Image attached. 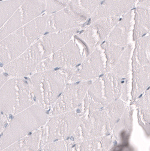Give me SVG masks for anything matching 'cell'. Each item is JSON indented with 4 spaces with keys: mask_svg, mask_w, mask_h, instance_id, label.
Wrapping results in <instances>:
<instances>
[{
    "mask_svg": "<svg viewBox=\"0 0 150 151\" xmlns=\"http://www.w3.org/2000/svg\"><path fill=\"white\" fill-rule=\"evenodd\" d=\"M46 118L44 111L37 106H33L15 116L0 134V150H4L30 131L43 125Z\"/></svg>",
    "mask_w": 150,
    "mask_h": 151,
    "instance_id": "6da1fadb",
    "label": "cell"
},
{
    "mask_svg": "<svg viewBox=\"0 0 150 151\" xmlns=\"http://www.w3.org/2000/svg\"><path fill=\"white\" fill-rule=\"evenodd\" d=\"M29 87L24 80H8L0 88V114H16L31 105Z\"/></svg>",
    "mask_w": 150,
    "mask_h": 151,
    "instance_id": "7a4b0ae2",
    "label": "cell"
},
{
    "mask_svg": "<svg viewBox=\"0 0 150 151\" xmlns=\"http://www.w3.org/2000/svg\"><path fill=\"white\" fill-rule=\"evenodd\" d=\"M46 11V0H24L10 19L0 30V40Z\"/></svg>",
    "mask_w": 150,
    "mask_h": 151,
    "instance_id": "3957f363",
    "label": "cell"
},
{
    "mask_svg": "<svg viewBox=\"0 0 150 151\" xmlns=\"http://www.w3.org/2000/svg\"><path fill=\"white\" fill-rule=\"evenodd\" d=\"M43 60V51L39 40L18 57L4 66L3 69L9 76L22 77L32 72Z\"/></svg>",
    "mask_w": 150,
    "mask_h": 151,
    "instance_id": "277c9868",
    "label": "cell"
},
{
    "mask_svg": "<svg viewBox=\"0 0 150 151\" xmlns=\"http://www.w3.org/2000/svg\"><path fill=\"white\" fill-rule=\"evenodd\" d=\"M61 76L54 70L37 73L33 77V84L36 98L42 103L51 104L62 90Z\"/></svg>",
    "mask_w": 150,
    "mask_h": 151,
    "instance_id": "5b68a950",
    "label": "cell"
},
{
    "mask_svg": "<svg viewBox=\"0 0 150 151\" xmlns=\"http://www.w3.org/2000/svg\"><path fill=\"white\" fill-rule=\"evenodd\" d=\"M31 45L22 27L0 40V67L18 57Z\"/></svg>",
    "mask_w": 150,
    "mask_h": 151,
    "instance_id": "8992f818",
    "label": "cell"
},
{
    "mask_svg": "<svg viewBox=\"0 0 150 151\" xmlns=\"http://www.w3.org/2000/svg\"><path fill=\"white\" fill-rule=\"evenodd\" d=\"M81 54L77 45L69 41L63 47L52 54L40 63L37 70L51 69L67 66H73L81 61Z\"/></svg>",
    "mask_w": 150,
    "mask_h": 151,
    "instance_id": "52a82bcc",
    "label": "cell"
},
{
    "mask_svg": "<svg viewBox=\"0 0 150 151\" xmlns=\"http://www.w3.org/2000/svg\"><path fill=\"white\" fill-rule=\"evenodd\" d=\"M136 3V0H102L89 22L105 17H121L133 10Z\"/></svg>",
    "mask_w": 150,
    "mask_h": 151,
    "instance_id": "ba28073f",
    "label": "cell"
},
{
    "mask_svg": "<svg viewBox=\"0 0 150 151\" xmlns=\"http://www.w3.org/2000/svg\"><path fill=\"white\" fill-rule=\"evenodd\" d=\"M83 22L66 7L57 12L48 14L46 34L74 29Z\"/></svg>",
    "mask_w": 150,
    "mask_h": 151,
    "instance_id": "9c48e42d",
    "label": "cell"
},
{
    "mask_svg": "<svg viewBox=\"0 0 150 151\" xmlns=\"http://www.w3.org/2000/svg\"><path fill=\"white\" fill-rule=\"evenodd\" d=\"M91 26L96 31L97 36H99L100 41L106 38L110 33L111 29L114 24L112 20L109 18H102L98 19L93 22ZM94 32L91 27L86 29L80 35V39H82L89 47V50H92L97 45V40L96 36L93 35Z\"/></svg>",
    "mask_w": 150,
    "mask_h": 151,
    "instance_id": "30bf717a",
    "label": "cell"
},
{
    "mask_svg": "<svg viewBox=\"0 0 150 151\" xmlns=\"http://www.w3.org/2000/svg\"><path fill=\"white\" fill-rule=\"evenodd\" d=\"M77 32V29L74 28L43 35L39 40L43 51L44 59L63 47Z\"/></svg>",
    "mask_w": 150,
    "mask_h": 151,
    "instance_id": "8fae6325",
    "label": "cell"
},
{
    "mask_svg": "<svg viewBox=\"0 0 150 151\" xmlns=\"http://www.w3.org/2000/svg\"><path fill=\"white\" fill-rule=\"evenodd\" d=\"M133 10L123 15L120 18L112 32H110L107 42L121 48L124 47L127 41V36L130 31V21Z\"/></svg>",
    "mask_w": 150,
    "mask_h": 151,
    "instance_id": "7c38bea8",
    "label": "cell"
},
{
    "mask_svg": "<svg viewBox=\"0 0 150 151\" xmlns=\"http://www.w3.org/2000/svg\"><path fill=\"white\" fill-rule=\"evenodd\" d=\"M102 0H71L67 7L85 22L90 19L100 6Z\"/></svg>",
    "mask_w": 150,
    "mask_h": 151,
    "instance_id": "4fadbf2b",
    "label": "cell"
},
{
    "mask_svg": "<svg viewBox=\"0 0 150 151\" xmlns=\"http://www.w3.org/2000/svg\"><path fill=\"white\" fill-rule=\"evenodd\" d=\"M134 20V39H138L149 31V9L135 7Z\"/></svg>",
    "mask_w": 150,
    "mask_h": 151,
    "instance_id": "5bb4252c",
    "label": "cell"
},
{
    "mask_svg": "<svg viewBox=\"0 0 150 151\" xmlns=\"http://www.w3.org/2000/svg\"><path fill=\"white\" fill-rule=\"evenodd\" d=\"M24 1V0H6L0 1V30Z\"/></svg>",
    "mask_w": 150,
    "mask_h": 151,
    "instance_id": "9a60e30c",
    "label": "cell"
},
{
    "mask_svg": "<svg viewBox=\"0 0 150 151\" xmlns=\"http://www.w3.org/2000/svg\"><path fill=\"white\" fill-rule=\"evenodd\" d=\"M71 0H46V14H51L67 7Z\"/></svg>",
    "mask_w": 150,
    "mask_h": 151,
    "instance_id": "2e32d148",
    "label": "cell"
},
{
    "mask_svg": "<svg viewBox=\"0 0 150 151\" xmlns=\"http://www.w3.org/2000/svg\"><path fill=\"white\" fill-rule=\"evenodd\" d=\"M8 115H1L0 114V134L2 133L7 123V117Z\"/></svg>",
    "mask_w": 150,
    "mask_h": 151,
    "instance_id": "e0dca14e",
    "label": "cell"
},
{
    "mask_svg": "<svg viewBox=\"0 0 150 151\" xmlns=\"http://www.w3.org/2000/svg\"><path fill=\"white\" fill-rule=\"evenodd\" d=\"M136 7H140L146 9H149V0H137Z\"/></svg>",
    "mask_w": 150,
    "mask_h": 151,
    "instance_id": "ac0fdd59",
    "label": "cell"
},
{
    "mask_svg": "<svg viewBox=\"0 0 150 151\" xmlns=\"http://www.w3.org/2000/svg\"><path fill=\"white\" fill-rule=\"evenodd\" d=\"M9 75L6 73H0V88L8 80Z\"/></svg>",
    "mask_w": 150,
    "mask_h": 151,
    "instance_id": "d6986e66",
    "label": "cell"
},
{
    "mask_svg": "<svg viewBox=\"0 0 150 151\" xmlns=\"http://www.w3.org/2000/svg\"><path fill=\"white\" fill-rule=\"evenodd\" d=\"M2 73V70L0 69V73Z\"/></svg>",
    "mask_w": 150,
    "mask_h": 151,
    "instance_id": "ffe728a7",
    "label": "cell"
},
{
    "mask_svg": "<svg viewBox=\"0 0 150 151\" xmlns=\"http://www.w3.org/2000/svg\"><path fill=\"white\" fill-rule=\"evenodd\" d=\"M6 1V0H0V1Z\"/></svg>",
    "mask_w": 150,
    "mask_h": 151,
    "instance_id": "44dd1931",
    "label": "cell"
},
{
    "mask_svg": "<svg viewBox=\"0 0 150 151\" xmlns=\"http://www.w3.org/2000/svg\"><path fill=\"white\" fill-rule=\"evenodd\" d=\"M136 1H137V0H136Z\"/></svg>",
    "mask_w": 150,
    "mask_h": 151,
    "instance_id": "7402d4cb",
    "label": "cell"
}]
</instances>
